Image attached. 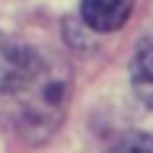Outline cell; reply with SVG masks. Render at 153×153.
I'll list each match as a JSON object with an SVG mask.
<instances>
[{"instance_id": "3", "label": "cell", "mask_w": 153, "mask_h": 153, "mask_svg": "<svg viewBox=\"0 0 153 153\" xmlns=\"http://www.w3.org/2000/svg\"><path fill=\"white\" fill-rule=\"evenodd\" d=\"M131 83H134V93L143 105L153 108V35L143 38L137 51H134V61H131Z\"/></svg>"}, {"instance_id": "2", "label": "cell", "mask_w": 153, "mask_h": 153, "mask_svg": "<svg viewBox=\"0 0 153 153\" xmlns=\"http://www.w3.org/2000/svg\"><path fill=\"white\" fill-rule=\"evenodd\" d=\"M131 10H134V0H83L80 16L96 32H115L128 22Z\"/></svg>"}, {"instance_id": "4", "label": "cell", "mask_w": 153, "mask_h": 153, "mask_svg": "<svg viewBox=\"0 0 153 153\" xmlns=\"http://www.w3.org/2000/svg\"><path fill=\"white\" fill-rule=\"evenodd\" d=\"M105 153H153V137L150 134H124Z\"/></svg>"}, {"instance_id": "1", "label": "cell", "mask_w": 153, "mask_h": 153, "mask_svg": "<svg viewBox=\"0 0 153 153\" xmlns=\"http://www.w3.org/2000/svg\"><path fill=\"white\" fill-rule=\"evenodd\" d=\"M42 76V61L29 45L0 35V96L22 93Z\"/></svg>"}]
</instances>
